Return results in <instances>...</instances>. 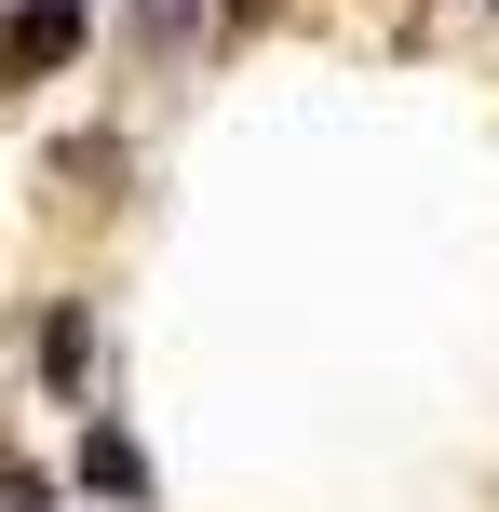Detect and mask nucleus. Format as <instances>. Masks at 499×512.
Wrapping results in <instances>:
<instances>
[{"instance_id": "nucleus-2", "label": "nucleus", "mask_w": 499, "mask_h": 512, "mask_svg": "<svg viewBox=\"0 0 499 512\" xmlns=\"http://www.w3.org/2000/svg\"><path fill=\"white\" fill-rule=\"evenodd\" d=\"M81 54V0H0V68H68Z\"/></svg>"}, {"instance_id": "nucleus-5", "label": "nucleus", "mask_w": 499, "mask_h": 512, "mask_svg": "<svg viewBox=\"0 0 499 512\" xmlns=\"http://www.w3.org/2000/svg\"><path fill=\"white\" fill-rule=\"evenodd\" d=\"M486 14H499V0H486Z\"/></svg>"}, {"instance_id": "nucleus-3", "label": "nucleus", "mask_w": 499, "mask_h": 512, "mask_svg": "<svg viewBox=\"0 0 499 512\" xmlns=\"http://www.w3.org/2000/svg\"><path fill=\"white\" fill-rule=\"evenodd\" d=\"M81 378H95V297H54L41 310V391L81 405Z\"/></svg>"}, {"instance_id": "nucleus-1", "label": "nucleus", "mask_w": 499, "mask_h": 512, "mask_svg": "<svg viewBox=\"0 0 499 512\" xmlns=\"http://www.w3.org/2000/svg\"><path fill=\"white\" fill-rule=\"evenodd\" d=\"M81 499H108V512H149V445L122 432V418H81Z\"/></svg>"}, {"instance_id": "nucleus-4", "label": "nucleus", "mask_w": 499, "mask_h": 512, "mask_svg": "<svg viewBox=\"0 0 499 512\" xmlns=\"http://www.w3.org/2000/svg\"><path fill=\"white\" fill-rule=\"evenodd\" d=\"M189 14H203V0H135V27H149V41H176Z\"/></svg>"}]
</instances>
